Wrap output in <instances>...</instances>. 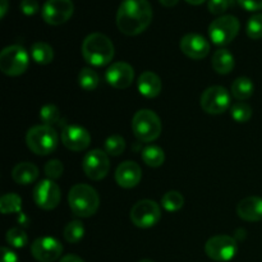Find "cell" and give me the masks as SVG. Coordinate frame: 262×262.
I'll list each match as a JSON object with an SVG mask.
<instances>
[{
    "label": "cell",
    "mask_w": 262,
    "mask_h": 262,
    "mask_svg": "<svg viewBox=\"0 0 262 262\" xmlns=\"http://www.w3.org/2000/svg\"><path fill=\"white\" fill-rule=\"evenodd\" d=\"M152 7L147 0H123L117 12V26L127 36H137L150 26Z\"/></svg>",
    "instance_id": "6da1fadb"
},
{
    "label": "cell",
    "mask_w": 262,
    "mask_h": 262,
    "mask_svg": "<svg viewBox=\"0 0 262 262\" xmlns=\"http://www.w3.org/2000/svg\"><path fill=\"white\" fill-rule=\"evenodd\" d=\"M114 53L112 40L104 33H91L82 43V55L84 60L94 67L107 66L114 58Z\"/></svg>",
    "instance_id": "7a4b0ae2"
},
{
    "label": "cell",
    "mask_w": 262,
    "mask_h": 262,
    "mask_svg": "<svg viewBox=\"0 0 262 262\" xmlns=\"http://www.w3.org/2000/svg\"><path fill=\"white\" fill-rule=\"evenodd\" d=\"M69 207L76 216L90 217L96 214L100 206V197L96 189L89 184H76L68 194Z\"/></svg>",
    "instance_id": "3957f363"
},
{
    "label": "cell",
    "mask_w": 262,
    "mask_h": 262,
    "mask_svg": "<svg viewBox=\"0 0 262 262\" xmlns=\"http://www.w3.org/2000/svg\"><path fill=\"white\" fill-rule=\"evenodd\" d=\"M26 143L33 154L45 156L55 151L58 147L59 137L51 125L40 124L28 129L26 135Z\"/></svg>",
    "instance_id": "277c9868"
},
{
    "label": "cell",
    "mask_w": 262,
    "mask_h": 262,
    "mask_svg": "<svg viewBox=\"0 0 262 262\" xmlns=\"http://www.w3.org/2000/svg\"><path fill=\"white\" fill-rule=\"evenodd\" d=\"M161 129H163V125H161L160 118L152 110H138L133 115V135L141 142H152V141L158 140L161 135Z\"/></svg>",
    "instance_id": "5b68a950"
},
{
    "label": "cell",
    "mask_w": 262,
    "mask_h": 262,
    "mask_svg": "<svg viewBox=\"0 0 262 262\" xmlns=\"http://www.w3.org/2000/svg\"><path fill=\"white\" fill-rule=\"evenodd\" d=\"M30 64V55L23 46H7L0 53V71L10 77L25 73Z\"/></svg>",
    "instance_id": "8992f818"
},
{
    "label": "cell",
    "mask_w": 262,
    "mask_h": 262,
    "mask_svg": "<svg viewBox=\"0 0 262 262\" xmlns=\"http://www.w3.org/2000/svg\"><path fill=\"white\" fill-rule=\"evenodd\" d=\"M241 30L239 19L234 15H220L209 26V36L215 45L224 46L237 37Z\"/></svg>",
    "instance_id": "52a82bcc"
},
{
    "label": "cell",
    "mask_w": 262,
    "mask_h": 262,
    "mask_svg": "<svg viewBox=\"0 0 262 262\" xmlns=\"http://www.w3.org/2000/svg\"><path fill=\"white\" fill-rule=\"evenodd\" d=\"M130 222L138 228L147 229L160 222L161 209L152 200H141L130 209Z\"/></svg>",
    "instance_id": "ba28073f"
},
{
    "label": "cell",
    "mask_w": 262,
    "mask_h": 262,
    "mask_svg": "<svg viewBox=\"0 0 262 262\" xmlns=\"http://www.w3.org/2000/svg\"><path fill=\"white\" fill-rule=\"evenodd\" d=\"M237 241L229 235H215L205 245V252L211 260L217 262L230 261L237 255Z\"/></svg>",
    "instance_id": "9c48e42d"
},
{
    "label": "cell",
    "mask_w": 262,
    "mask_h": 262,
    "mask_svg": "<svg viewBox=\"0 0 262 262\" xmlns=\"http://www.w3.org/2000/svg\"><path fill=\"white\" fill-rule=\"evenodd\" d=\"M200 102L207 114H223L230 105V95L223 86H211L202 92Z\"/></svg>",
    "instance_id": "30bf717a"
},
{
    "label": "cell",
    "mask_w": 262,
    "mask_h": 262,
    "mask_svg": "<svg viewBox=\"0 0 262 262\" xmlns=\"http://www.w3.org/2000/svg\"><path fill=\"white\" fill-rule=\"evenodd\" d=\"M74 12L72 0H46L41 9L42 19L50 26H60L71 19Z\"/></svg>",
    "instance_id": "8fae6325"
},
{
    "label": "cell",
    "mask_w": 262,
    "mask_h": 262,
    "mask_svg": "<svg viewBox=\"0 0 262 262\" xmlns=\"http://www.w3.org/2000/svg\"><path fill=\"white\" fill-rule=\"evenodd\" d=\"M82 168L87 178L91 181H101L110 170L109 156L105 151L99 150V148L90 151L84 155Z\"/></svg>",
    "instance_id": "7c38bea8"
},
{
    "label": "cell",
    "mask_w": 262,
    "mask_h": 262,
    "mask_svg": "<svg viewBox=\"0 0 262 262\" xmlns=\"http://www.w3.org/2000/svg\"><path fill=\"white\" fill-rule=\"evenodd\" d=\"M60 188L51 179H43L33 189V201L42 210H54L60 204Z\"/></svg>",
    "instance_id": "4fadbf2b"
},
{
    "label": "cell",
    "mask_w": 262,
    "mask_h": 262,
    "mask_svg": "<svg viewBox=\"0 0 262 262\" xmlns=\"http://www.w3.org/2000/svg\"><path fill=\"white\" fill-rule=\"evenodd\" d=\"M31 253L38 262H54L63 253V246L54 237H41L33 241Z\"/></svg>",
    "instance_id": "5bb4252c"
},
{
    "label": "cell",
    "mask_w": 262,
    "mask_h": 262,
    "mask_svg": "<svg viewBox=\"0 0 262 262\" xmlns=\"http://www.w3.org/2000/svg\"><path fill=\"white\" fill-rule=\"evenodd\" d=\"M105 78L107 83L114 89H128L135 79V69L125 61H117L107 68Z\"/></svg>",
    "instance_id": "9a60e30c"
},
{
    "label": "cell",
    "mask_w": 262,
    "mask_h": 262,
    "mask_svg": "<svg viewBox=\"0 0 262 262\" xmlns=\"http://www.w3.org/2000/svg\"><path fill=\"white\" fill-rule=\"evenodd\" d=\"M61 142L71 151H84L91 143V136L81 125H67L61 132Z\"/></svg>",
    "instance_id": "2e32d148"
},
{
    "label": "cell",
    "mask_w": 262,
    "mask_h": 262,
    "mask_svg": "<svg viewBox=\"0 0 262 262\" xmlns=\"http://www.w3.org/2000/svg\"><path fill=\"white\" fill-rule=\"evenodd\" d=\"M181 50L188 58L200 60L209 55L210 43L199 33H187L181 40Z\"/></svg>",
    "instance_id": "e0dca14e"
},
{
    "label": "cell",
    "mask_w": 262,
    "mask_h": 262,
    "mask_svg": "<svg viewBox=\"0 0 262 262\" xmlns=\"http://www.w3.org/2000/svg\"><path fill=\"white\" fill-rule=\"evenodd\" d=\"M142 178L141 166L135 161H124L115 170V181L122 188L129 189L137 186Z\"/></svg>",
    "instance_id": "ac0fdd59"
},
{
    "label": "cell",
    "mask_w": 262,
    "mask_h": 262,
    "mask_svg": "<svg viewBox=\"0 0 262 262\" xmlns=\"http://www.w3.org/2000/svg\"><path fill=\"white\" fill-rule=\"evenodd\" d=\"M237 214L245 222H260L262 220V199L257 196L243 199L238 204Z\"/></svg>",
    "instance_id": "d6986e66"
},
{
    "label": "cell",
    "mask_w": 262,
    "mask_h": 262,
    "mask_svg": "<svg viewBox=\"0 0 262 262\" xmlns=\"http://www.w3.org/2000/svg\"><path fill=\"white\" fill-rule=\"evenodd\" d=\"M137 87L142 96L147 97V99H154V97L159 96V94L161 92L163 83H161V79L158 74L147 71L140 74Z\"/></svg>",
    "instance_id": "ffe728a7"
},
{
    "label": "cell",
    "mask_w": 262,
    "mask_h": 262,
    "mask_svg": "<svg viewBox=\"0 0 262 262\" xmlns=\"http://www.w3.org/2000/svg\"><path fill=\"white\" fill-rule=\"evenodd\" d=\"M13 181L20 186H28L38 178V168L32 163H19L12 170Z\"/></svg>",
    "instance_id": "44dd1931"
},
{
    "label": "cell",
    "mask_w": 262,
    "mask_h": 262,
    "mask_svg": "<svg viewBox=\"0 0 262 262\" xmlns=\"http://www.w3.org/2000/svg\"><path fill=\"white\" fill-rule=\"evenodd\" d=\"M212 68L219 74H228L233 71L235 66V60L233 54L227 49H219L212 55Z\"/></svg>",
    "instance_id": "7402d4cb"
},
{
    "label": "cell",
    "mask_w": 262,
    "mask_h": 262,
    "mask_svg": "<svg viewBox=\"0 0 262 262\" xmlns=\"http://www.w3.org/2000/svg\"><path fill=\"white\" fill-rule=\"evenodd\" d=\"M255 91V84L247 77H239L232 83V95L239 101L250 99Z\"/></svg>",
    "instance_id": "603a6c76"
},
{
    "label": "cell",
    "mask_w": 262,
    "mask_h": 262,
    "mask_svg": "<svg viewBox=\"0 0 262 262\" xmlns=\"http://www.w3.org/2000/svg\"><path fill=\"white\" fill-rule=\"evenodd\" d=\"M31 56L36 63L41 64V66L50 64L54 59L53 48L49 43L38 41L31 46Z\"/></svg>",
    "instance_id": "cb8c5ba5"
},
{
    "label": "cell",
    "mask_w": 262,
    "mask_h": 262,
    "mask_svg": "<svg viewBox=\"0 0 262 262\" xmlns=\"http://www.w3.org/2000/svg\"><path fill=\"white\" fill-rule=\"evenodd\" d=\"M141 156H142L143 163L147 166H151V168H159L165 161V152H164V150L155 145L147 146V147L143 148Z\"/></svg>",
    "instance_id": "d4e9b609"
},
{
    "label": "cell",
    "mask_w": 262,
    "mask_h": 262,
    "mask_svg": "<svg viewBox=\"0 0 262 262\" xmlns=\"http://www.w3.org/2000/svg\"><path fill=\"white\" fill-rule=\"evenodd\" d=\"M22 210V199L17 193H7L0 199V211L3 214H18Z\"/></svg>",
    "instance_id": "484cf974"
},
{
    "label": "cell",
    "mask_w": 262,
    "mask_h": 262,
    "mask_svg": "<svg viewBox=\"0 0 262 262\" xmlns=\"http://www.w3.org/2000/svg\"><path fill=\"white\" fill-rule=\"evenodd\" d=\"M78 83L84 91H95L100 83V77L94 69L83 68L78 74Z\"/></svg>",
    "instance_id": "4316f807"
},
{
    "label": "cell",
    "mask_w": 262,
    "mask_h": 262,
    "mask_svg": "<svg viewBox=\"0 0 262 262\" xmlns=\"http://www.w3.org/2000/svg\"><path fill=\"white\" fill-rule=\"evenodd\" d=\"M184 197L178 191H169L161 197V206L169 212H176L183 207Z\"/></svg>",
    "instance_id": "83f0119b"
},
{
    "label": "cell",
    "mask_w": 262,
    "mask_h": 262,
    "mask_svg": "<svg viewBox=\"0 0 262 262\" xmlns=\"http://www.w3.org/2000/svg\"><path fill=\"white\" fill-rule=\"evenodd\" d=\"M64 239L68 243H78L84 237V227L79 220L68 223L63 232Z\"/></svg>",
    "instance_id": "f1b7e54d"
},
{
    "label": "cell",
    "mask_w": 262,
    "mask_h": 262,
    "mask_svg": "<svg viewBox=\"0 0 262 262\" xmlns=\"http://www.w3.org/2000/svg\"><path fill=\"white\" fill-rule=\"evenodd\" d=\"M125 141L120 136L114 135L106 138L104 145V151L110 156H119L124 152Z\"/></svg>",
    "instance_id": "f546056e"
},
{
    "label": "cell",
    "mask_w": 262,
    "mask_h": 262,
    "mask_svg": "<svg viewBox=\"0 0 262 262\" xmlns=\"http://www.w3.org/2000/svg\"><path fill=\"white\" fill-rule=\"evenodd\" d=\"M7 243L10 247L23 248L28 243V237L20 228H12L7 232Z\"/></svg>",
    "instance_id": "4dcf8cb0"
},
{
    "label": "cell",
    "mask_w": 262,
    "mask_h": 262,
    "mask_svg": "<svg viewBox=\"0 0 262 262\" xmlns=\"http://www.w3.org/2000/svg\"><path fill=\"white\" fill-rule=\"evenodd\" d=\"M230 115L237 123H246L252 117V107L246 102H237L230 109Z\"/></svg>",
    "instance_id": "1f68e13d"
},
{
    "label": "cell",
    "mask_w": 262,
    "mask_h": 262,
    "mask_svg": "<svg viewBox=\"0 0 262 262\" xmlns=\"http://www.w3.org/2000/svg\"><path fill=\"white\" fill-rule=\"evenodd\" d=\"M40 119L46 125L55 124L60 119V110L58 109V106L53 104L43 105L40 110Z\"/></svg>",
    "instance_id": "d6a6232c"
},
{
    "label": "cell",
    "mask_w": 262,
    "mask_h": 262,
    "mask_svg": "<svg viewBox=\"0 0 262 262\" xmlns=\"http://www.w3.org/2000/svg\"><path fill=\"white\" fill-rule=\"evenodd\" d=\"M247 36L252 40H260L262 38V14H253L248 19L247 27H246Z\"/></svg>",
    "instance_id": "836d02e7"
},
{
    "label": "cell",
    "mask_w": 262,
    "mask_h": 262,
    "mask_svg": "<svg viewBox=\"0 0 262 262\" xmlns=\"http://www.w3.org/2000/svg\"><path fill=\"white\" fill-rule=\"evenodd\" d=\"M45 170L46 177L51 181H55V179H59L61 176H63L64 166L61 164V161H59L58 159H53V160H49L48 163L45 164Z\"/></svg>",
    "instance_id": "e575fe53"
},
{
    "label": "cell",
    "mask_w": 262,
    "mask_h": 262,
    "mask_svg": "<svg viewBox=\"0 0 262 262\" xmlns=\"http://www.w3.org/2000/svg\"><path fill=\"white\" fill-rule=\"evenodd\" d=\"M232 4L233 0H209L207 8H209L210 13L219 15L227 12L232 7Z\"/></svg>",
    "instance_id": "d590c367"
},
{
    "label": "cell",
    "mask_w": 262,
    "mask_h": 262,
    "mask_svg": "<svg viewBox=\"0 0 262 262\" xmlns=\"http://www.w3.org/2000/svg\"><path fill=\"white\" fill-rule=\"evenodd\" d=\"M20 12L25 15H35L40 10V4L37 0H22L19 4Z\"/></svg>",
    "instance_id": "8d00e7d4"
},
{
    "label": "cell",
    "mask_w": 262,
    "mask_h": 262,
    "mask_svg": "<svg viewBox=\"0 0 262 262\" xmlns=\"http://www.w3.org/2000/svg\"><path fill=\"white\" fill-rule=\"evenodd\" d=\"M237 2L243 9L250 10V12L262 9V0H237Z\"/></svg>",
    "instance_id": "74e56055"
},
{
    "label": "cell",
    "mask_w": 262,
    "mask_h": 262,
    "mask_svg": "<svg viewBox=\"0 0 262 262\" xmlns=\"http://www.w3.org/2000/svg\"><path fill=\"white\" fill-rule=\"evenodd\" d=\"M0 262H18V256L10 248L2 247V261Z\"/></svg>",
    "instance_id": "f35d334b"
},
{
    "label": "cell",
    "mask_w": 262,
    "mask_h": 262,
    "mask_svg": "<svg viewBox=\"0 0 262 262\" xmlns=\"http://www.w3.org/2000/svg\"><path fill=\"white\" fill-rule=\"evenodd\" d=\"M59 262H84V260H82L77 255H66L64 257H61V260Z\"/></svg>",
    "instance_id": "ab89813d"
},
{
    "label": "cell",
    "mask_w": 262,
    "mask_h": 262,
    "mask_svg": "<svg viewBox=\"0 0 262 262\" xmlns=\"http://www.w3.org/2000/svg\"><path fill=\"white\" fill-rule=\"evenodd\" d=\"M8 7H9L8 0H2V4H0V18L5 17V14H7L8 12Z\"/></svg>",
    "instance_id": "60d3db41"
},
{
    "label": "cell",
    "mask_w": 262,
    "mask_h": 262,
    "mask_svg": "<svg viewBox=\"0 0 262 262\" xmlns=\"http://www.w3.org/2000/svg\"><path fill=\"white\" fill-rule=\"evenodd\" d=\"M159 2H160V4L164 5V7L171 8V7H174V5L178 4L179 0H159Z\"/></svg>",
    "instance_id": "b9f144b4"
},
{
    "label": "cell",
    "mask_w": 262,
    "mask_h": 262,
    "mask_svg": "<svg viewBox=\"0 0 262 262\" xmlns=\"http://www.w3.org/2000/svg\"><path fill=\"white\" fill-rule=\"evenodd\" d=\"M186 2L191 5H201L202 3H205V0H186Z\"/></svg>",
    "instance_id": "7bdbcfd3"
},
{
    "label": "cell",
    "mask_w": 262,
    "mask_h": 262,
    "mask_svg": "<svg viewBox=\"0 0 262 262\" xmlns=\"http://www.w3.org/2000/svg\"><path fill=\"white\" fill-rule=\"evenodd\" d=\"M138 262H154L152 260H148V258H145V260H141V261H138Z\"/></svg>",
    "instance_id": "ee69618b"
}]
</instances>
